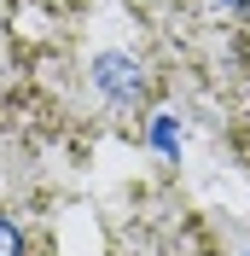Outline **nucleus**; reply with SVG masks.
Returning <instances> with one entry per match:
<instances>
[{"label":"nucleus","mask_w":250,"mask_h":256,"mask_svg":"<svg viewBox=\"0 0 250 256\" xmlns=\"http://www.w3.org/2000/svg\"><path fill=\"white\" fill-rule=\"evenodd\" d=\"M99 88H110L116 99H134L140 82H128V64H122V58H99Z\"/></svg>","instance_id":"nucleus-1"},{"label":"nucleus","mask_w":250,"mask_h":256,"mask_svg":"<svg viewBox=\"0 0 250 256\" xmlns=\"http://www.w3.org/2000/svg\"><path fill=\"white\" fill-rule=\"evenodd\" d=\"M0 256H24V239H18V227L0 216Z\"/></svg>","instance_id":"nucleus-2"}]
</instances>
